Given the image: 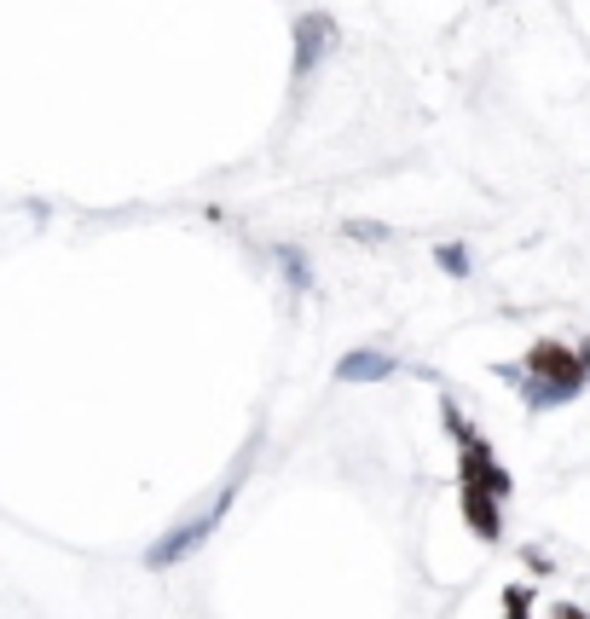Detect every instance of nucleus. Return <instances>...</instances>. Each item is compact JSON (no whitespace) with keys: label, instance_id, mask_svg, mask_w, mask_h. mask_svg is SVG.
Returning <instances> with one entry per match:
<instances>
[{"label":"nucleus","instance_id":"nucleus-1","mask_svg":"<svg viewBox=\"0 0 590 619\" xmlns=\"http://www.w3.org/2000/svg\"><path fill=\"white\" fill-rule=\"evenodd\" d=\"M590 382V347L573 353L562 342H539L533 353H527V376H521V389H527V405H562L573 400L579 389Z\"/></svg>","mask_w":590,"mask_h":619},{"label":"nucleus","instance_id":"nucleus-2","mask_svg":"<svg viewBox=\"0 0 590 619\" xmlns=\"http://www.w3.org/2000/svg\"><path fill=\"white\" fill-rule=\"evenodd\" d=\"M238 481H244V475H232V481H226V487H220L191 521H180L174 533H163V539L151 544V556H145V568H174V562H186L191 550H203V539H209L215 527H220V515L232 510V492H238Z\"/></svg>","mask_w":590,"mask_h":619},{"label":"nucleus","instance_id":"nucleus-3","mask_svg":"<svg viewBox=\"0 0 590 619\" xmlns=\"http://www.w3.org/2000/svg\"><path fill=\"white\" fill-rule=\"evenodd\" d=\"M331 47H336V23L324 18V12H302V18H295V81H307Z\"/></svg>","mask_w":590,"mask_h":619},{"label":"nucleus","instance_id":"nucleus-4","mask_svg":"<svg viewBox=\"0 0 590 619\" xmlns=\"http://www.w3.org/2000/svg\"><path fill=\"white\" fill-rule=\"evenodd\" d=\"M463 487L492 492V498H510V475L498 469V458H492L486 440H463Z\"/></svg>","mask_w":590,"mask_h":619},{"label":"nucleus","instance_id":"nucleus-5","mask_svg":"<svg viewBox=\"0 0 590 619\" xmlns=\"http://www.w3.org/2000/svg\"><path fill=\"white\" fill-rule=\"evenodd\" d=\"M394 371H400V360H394V353H382V347H353L347 360L336 365L342 382H382V376H394Z\"/></svg>","mask_w":590,"mask_h":619},{"label":"nucleus","instance_id":"nucleus-6","mask_svg":"<svg viewBox=\"0 0 590 619\" xmlns=\"http://www.w3.org/2000/svg\"><path fill=\"white\" fill-rule=\"evenodd\" d=\"M498 504L504 498H492V492H475V487H463V515H469V527L492 544L498 533H504V521H498Z\"/></svg>","mask_w":590,"mask_h":619},{"label":"nucleus","instance_id":"nucleus-7","mask_svg":"<svg viewBox=\"0 0 590 619\" xmlns=\"http://www.w3.org/2000/svg\"><path fill=\"white\" fill-rule=\"evenodd\" d=\"M278 261H284V273H289L295 289H313V267H307V255H302V249H278Z\"/></svg>","mask_w":590,"mask_h":619},{"label":"nucleus","instance_id":"nucleus-8","mask_svg":"<svg viewBox=\"0 0 590 619\" xmlns=\"http://www.w3.org/2000/svg\"><path fill=\"white\" fill-rule=\"evenodd\" d=\"M434 261H440V267H446L452 278H469V249H463V244H440Z\"/></svg>","mask_w":590,"mask_h":619},{"label":"nucleus","instance_id":"nucleus-9","mask_svg":"<svg viewBox=\"0 0 590 619\" xmlns=\"http://www.w3.org/2000/svg\"><path fill=\"white\" fill-rule=\"evenodd\" d=\"M347 238H360V244H389V226H382V220H347Z\"/></svg>","mask_w":590,"mask_h":619},{"label":"nucleus","instance_id":"nucleus-10","mask_svg":"<svg viewBox=\"0 0 590 619\" xmlns=\"http://www.w3.org/2000/svg\"><path fill=\"white\" fill-rule=\"evenodd\" d=\"M504 602H510V619H533V597H527L521 584H515V591H510Z\"/></svg>","mask_w":590,"mask_h":619},{"label":"nucleus","instance_id":"nucleus-11","mask_svg":"<svg viewBox=\"0 0 590 619\" xmlns=\"http://www.w3.org/2000/svg\"><path fill=\"white\" fill-rule=\"evenodd\" d=\"M550 619H590V613H584V608H573V602H562V608H555Z\"/></svg>","mask_w":590,"mask_h":619}]
</instances>
